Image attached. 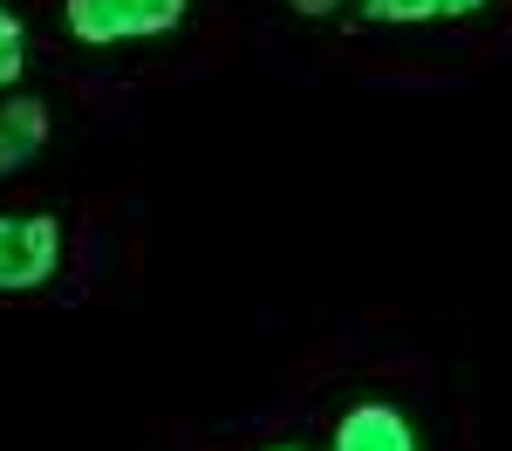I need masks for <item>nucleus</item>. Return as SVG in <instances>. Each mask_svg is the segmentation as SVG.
Instances as JSON below:
<instances>
[{"instance_id": "3", "label": "nucleus", "mask_w": 512, "mask_h": 451, "mask_svg": "<svg viewBox=\"0 0 512 451\" xmlns=\"http://www.w3.org/2000/svg\"><path fill=\"white\" fill-rule=\"evenodd\" d=\"M41 144H48V103L41 96H0V178H14L21 164L41 158Z\"/></svg>"}, {"instance_id": "7", "label": "nucleus", "mask_w": 512, "mask_h": 451, "mask_svg": "<svg viewBox=\"0 0 512 451\" xmlns=\"http://www.w3.org/2000/svg\"><path fill=\"white\" fill-rule=\"evenodd\" d=\"M287 7H294V14H308V21H328V14H342L349 0H287Z\"/></svg>"}, {"instance_id": "6", "label": "nucleus", "mask_w": 512, "mask_h": 451, "mask_svg": "<svg viewBox=\"0 0 512 451\" xmlns=\"http://www.w3.org/2000/svg\"><path fill=\"white\" fill-rule=\"evenodd\" d=\"M21 69H28V21L0 0V89H14Z\"/></svg>"}, {"instance_id": "2", "label": "nucleus", "mask_w": 512, "mask_h": 451, "mask_svg": "<svg viewBox=\"0 0 512 451\" xmlns=\"http://www.w3.org/2000/svg\"><path fill=\"white\" fill-rule=\"evenodd\" d=\"M62 267V219L55 212H0V294H35Z\"/></svg>"}, {"instance_id": "5", "label": "nucleus", "mask_w": 512, "mask_h": 451, "mask_svg": "<svg viewBox=\"0 0 512 451\" xmlns=\"http://www.w3.org/2000/svg\"><path fill=\"white\" fill-rule=\"evenodd\" d=\"M492 0H362L376 28H424V21H472Z\"/></svg>"}, {"instance_id": "4", "label": "nucleus", "mask_w": 512, "mask_h": 451, "mask_svg": "<svg viewBox=\"0 0 512 451\" xmlns=\"http://www.w3.org/2000/svg\"><path fill=\"white\" fill-rule=\"evenodd\" d=\"M335 451H417V431L410 417L390 404H355L342 424H335Z\"/></svg>"}, {"instance_id": "1", "label": "nucleus", "mask_w": 512, "mask_h": 451, "mask_svg": "<svg viewBox=\"0 0 512 451\" xmlns=\"http://www.w3.org/2000/svg\"><path fill=\"white\" fill-rule=\"evenodd\" d=\"M192 0H62V21L82 48H117V41H151L185 21Z\"/></svg>"}, {"instance_id": "8", "label": "nucleus", "mask_w": 512, "mask_h": 451, "mask_svg": "<svg viewBox=\"0 0 512 451\" xmlns=\"http://www.w3.org/2000/svg\"><path fill=\"white\" fill-rule=\"evenodd\" d=\"M274 451H301V445H274Z\"/></svg>"}]
</instances>
